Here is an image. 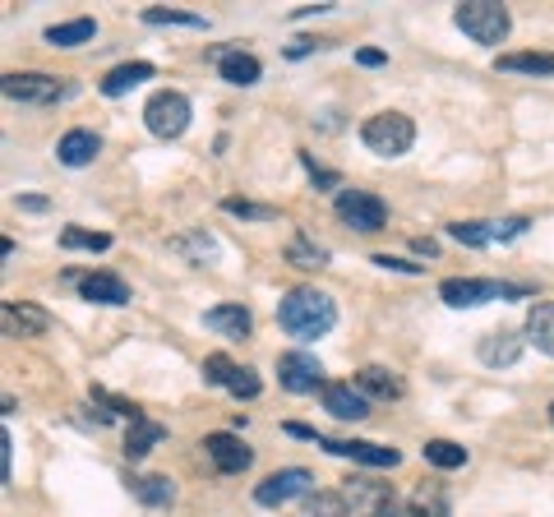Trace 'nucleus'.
<instances>
[{
    "instance_id": "10",
    "label": "nucleus",
    "mask_w": 554,
    "mask_h": 517,
    "mask_svg": "<svg viewBox=\"0 0 554 517\" xmlns=\"http://www.w3.org/2000/svg\"><path fill=\"white\" fill-rule=\"evenodd\" d=\"M444 305L453 310H471V305H485V301H499L504 296V282H490V277H448L439 287Z\"/></svg>"
},
{
    "instance_id": "21",
    "label": "nucleus",
    "mask_w": 554,
    "mask_h": 517,
    "mask_svg": "<svg viewBox=\"0 0 554 517\" xmlns=\"http://www.w3.org/2000/svg\"><path fill=\"white\" fill-rule=\"evenodd\" d=\"M204 328H213V333H231V337H245L254 328L250 310H241V305H213V310L204 314Z\"/></svg>"
},
{
    "instance_id": "14",
    "label": "nucleus",
    "mask_w": 554,
    "mask_h": 517,
    "mask_svg": "<svg viewBox=\"0 0 554 517\" xmlns=\"http://www.w3.org/2000/svg\"><path fill=\"white\" fill-rule=\"evenodd\" d=\"M476 356H481L490 370H504V365H518L522 356V337L508 333V328H499V333H485L481 347H476Z\"/></svg>"
},
{
    "instance_id": "23",
    "label": "nucleus",
    "mask_w": 554,
    "mask_h": 517,
    "mask_svg": "<svg viewBox=\"0 0 554 517\" xmlns=\"http://www.w3.org/2000/svg\"><path fill=\"white\" fill-rule=\"evenodd\" d=\"M5 328L19 337H42L47 333V314L37 310V305H5Z\"/></svg>"
},
{
    "instance_id": "37",
    "label": "nucleus",
    "mask_w": 554,
    "mask_h": 517,
    "mask_svg": "<svg viewBox=\"0 0 554 517\" xmlns=\"http://www.w3.org/2000/svg\"><path fill=\"white\" fill-rule=\"evenodd\" d=\"M227 388H231L236 397H259V388H264V384H259V374L245 370V365H241V370H236V379H231Z\"/></svg>"
},
{
    "instance_id": "20",
    "label": "nucleus",
    "mask_w": 554,
    "mask_h": 517,
    "mask_svg": "<svg viewBox=\"0 0 554 517\" xmlns=\"http://www.w3.org/2000/svg\"><path fill=\"white\" fill-rule=\"evenodd\" d=\"M162 439H167V425L139 416V421H130V434H125V457H148Z\"/></svg>"
},
{
    "instance_id": "34",
    "label": "nucleus",
    "mask_w": 554,
    "mask_h": 517,
    "mask_svg": "<svg viewBox=\"0 0 554 517\" xmlns=\"http://www.w3.org/2000/svg\"><path fill=\"white\" fill-rule=\"evenodd\" d=\"M236 370H241V365L231 361V356H222V351H213V356L204 361V379H208V384H217V388H227L231 379H236Z\"/></svg>"
},
{
    "instance_id": "6",
    "label": "nucleus",
    "mask_w": 554,
    "mask_h": 517,
    "mask_svg": "<svg viewBox=\"0 0 554 517\" xmlns=\"http://www.w3.org/2000/svg\"><path fill=\"white\" fill-rule=\"evenodd\" d=\"M5 97L10 102H28V107H47V102H61L70 88L56 79V74H37V70H24V74H5Z\"/></svg>"
},
{
    "instance_id": "38",
    "label": "nucleus",
    "mask_w": 554,
    "mask_h": 517,
    "mask_svg": "<svg viewBox=\"0 0 554 517\" xmlns=\"http://www.w3.org/2000/svg\"><path fill=\"white\" fill-rule=\"evenodd\" d=\"M301 162H305V171H310V181L314 185H324V190H338V171H328V167H319V162H314L310 153H301Z\"/></svg>"
},
{
    "instance_id": "35",
    "label": "nucleus",
    "mask_w": 554,
    "mask_h": 517,
    "mask_svg": "<svg viewBox=\"0 0 554 517\" xmlns=\"http://www.w3.org/2000/svg\"><path fill=\"white\" fill-rule=\"evenodd\" d=\"M144 24H181V28H204V14H185V10H144Z\"/></svg>"
},
{
    "instance_id": "18",
    "label": "nucleus",
    "mask_w": 554,
    "mask_h": 517,
    "mask_svg": "<svg viewBox=\"0 0 554 517\" xmlns=\"http://www.w3.org/2000/svg\"><path fill=\"white\" fill-rule=\"evenodd\" d=\"M527 342L545 356H554V301H536L527 310Z\"/></svg>"
},
{
    "instance_id": "26",
    "label": "nucleus",
    "mask_w": 554,
    "mask_h": 517,
    "mask_svg": "<svg viewBox=\"0 0 554 517\" xmlns=\"http://www.w3.org/2000/svg\"><path fill=\"white\" fill-rule=\"evenodd\" d=\"M402 517H453V513H448V499H444V490H439V485H421V490H416V499L402 508Z\"/></svg>"
},
{
    "instance_id": "19",
    "label": "nucleus",
    "mask_w": 554,
    "mask_h": 517,
    "mask_svg": "<svg viewBox=\"0 0 554 517\" xmlns=\"http://www.w3.org/2000/svg\"><path fill=\"white\" fill-rule=\"evenodd\" d=\"M356 388H361L365 397H384V402L402 397V379L393 370H384V365H365V370L356 374Z\"/></svg>"
},
{
    "instance_id": "7",
    "label": "nucleus",
    "mask_w": 554,
    "mask_h": 517,
    "mask_svg": "<svg viewBox=\"0 0 554 517\" xmlns=\"http://www.w3.org/2000/svg\"><path fill=\"white\" fill-rule=\"evenodd\" d=\"M338 217L351 231H365V236H370V231H384L388 208H384V199L370 194V190H342L338 194Z\"/></svg>"
},
{
    "instance_id": "40",
    "label": "nucleus",
    "mask_w": 554,
    "mask_h": 517,
    "mask_svg": "<svg viewBox=\"0 0 554 517\" xmlns=\"http://www.w3.org/2000/svg\"><path fill=\"white\" fill-rule=\"evenodd\" d=\"M356 61H361L365 70H374V65H384L388 56H384V51H374V47H365V51H356Z\"/></svg>"
},
{
    "instance_id": "11",
    "label": "nucleus",
    "mask_w": 554,
    "mask_h": 517,
    "mask_svg": "<svg viewBox=\"0 0 554 517\" xmlns=\"http://www.w3.org/2000/svg\"><path fill=\"white\" fill-rule=\"evenodd\" d=\"M204 453L213 457V467H217V471H227V476H241V471L254 462L250 448H245L236 434H227V430L208 434V439H204Z\"/></svg>"
},
{
    "instance_id": "25",
    "label": "nucleus",
    "mask_w": 554,
    "mask_h": 517,
    "mask_svg": "<svg viewBox=\"0 0 554 517\" xmlns=\"http://www.w3.org/2000/svg\"><path fill=\"white\" fill-rule=\"evenodd\" d=\"M301 517H347L342 490H310L301 499Z\"/></svg>"
},
{
    "instance_id": "12",
    "label": "nucleus",
    "mask_w": 554,
    "mask_h": 517,
    "mask_svg": "<svg viewBox=\"0 0 554 517\" xmlns=\"http://www.w3.org/2000/svg\"><path fill=\"white\" fill-rule=\"evenodd\" d=\"M324 448L338 457H351V462H365V467H398L402 462L398 448L370 444V439H324Z\"/></svg>"
},
{
    "instance_id": "17",
    "label": "nucleus",
    "mask_w": 554,
    "mask_h": 517,
    "mask_svg": "<svg viewBox=\"0 0 554 517\" xmlns=\"http://www.w3.org/2000/svg\"><path fill=\"white\" fill-rule=\"evenodd\" d=\"M97 153H102V139H97L93 130H70L61 144H56V157H61L65 167H88Z\"/></svg>"
},
{
    "instance_id": "33",
    "label": "nucleus",
    "mask_w": 554,
    "mask_h": 517,
    "mask_svg": "<svg viewBox=\"0 0 554 517\" xmlns=\"http://www.w3.org/2000/svg\"><path fill=\"white\" fill-rule=\"evenodd\" d=\"M171 250L190 254V259H199V264H204V259H217V241H213V236H204V231H194V236H176Z\"/></svg>"
},
{
    "instance_id": "16",
    "label": "nucleus",
    "mask_w": 554,
    "mask_h": 517,
    "mask_svg": "<svg viewBox=\"0 0 554 517\" xmlns=\"http://www.w3.org/2000/svg\"><path fill=\"white\" fill-rule=\"evenodd\" d=\"M213 61H217V70H222V79L236 88L259 84V74H264V65L254 61L250 51H213Z\"/></svg>"
},
{
    "instance_id": "43",
    "label": "nucleus",
    "mask_w": 554,
    "mask_h": 517,
    "mask_svg": "<svg viewBox=\"0 0 554 517\" xmlns=\"http://www.w3.org/2000/svg\"><path fill=\"white\" fill-rule=\"evenodd\" d=\"M0 471H5V481H10V434H0Z\"/></svg>"
},
{
    "instance_id": "41",
    "label": "nucleus",
    "mask_w": 554,
    "mask_h": 517,
    "mask_svg": "<svg viewBox=\"0 0 554 517\" xmlns=\"http://www.w3.org/2000/svg\"><path fill=\"white\" fill-rule=\"evenodd\" d=\"M287 434H291V439H305V444H324V439H319L310 425H287Z\"/></svg>"
},
{
    "instance_id": "13",
    "label": "nucleus",
    "mask_w": 554,
    "mask_h": 517,
    "mask_svg": "<svg viewBox=\"0 0 554 517\" xmlns=\"http://www.w3.org/2000/svg\"><path fill=\"white\" fill-rule=\"evenodd\" d=\"M324 411L338 421H365L370 416V397L351 384H324Z\"/></svg>"
},
{
    "instance_id": "3",
    "label": "nucleus",
    "mask_w": 554,
    "mask_h": 517,
    "mask_svg": "<svg viewBox=\"0 0 554 517\" xmlns=\"http://www.w3.org/2000/svg\"><path fill=\"white\" fill-rule=\"evenodd\" d=\"M453 24L471 37V42H481V47H494V42H504L508 37V10L504 5H494V0H467L453 10Z\"/></svg>"
},
{
    "instance_id": "45",
    "label": "nucleus",
    "mask_w": 554,
    "mask_h": 517,
    "mask_svg": "<svg viewBox=\"0 0 554 517\" xmlns=\"http://www.w3.org/2000/svg\"><path fill=\"white\" fill-rule=\"evenodd\" d=\"M550 425H554V402H550Z\"/></svg>"
},
{
    "instance_id": "28",
    "label": "nucleus",
    "mask_w": 554,
    "mask_h": 517,
    "mask_svg": "<svg viewBox=\"0 0 554 517\" xmlns=\"http://www.w3.org/2000/svg\"><path fill=\"white\" fill-rule=\"evenodd\" d=\"M130 490L139 494V499H144L148 508H167L171 499H176V485H171L167 476H134Z\"/></svg>"
},
{
    "instance_id": "36",
    "label": "nucleus",
    "mask_w": 554,
    "mask_h": 517,
    "mask_svg": "<svg viewBox=\"0 0 554 517\" xmlns=\"http://www.w3.org/2000/svg\"><path fill=\"white\" fill-rule=\"evenodd\" d=\"M222 208L236 217H254V222H273V208H259V204H245V199H222Z\"/></svg>"
},
{
    "instance_id": "5",
    "label": "nucleus",
    "mask_w": 554,
    "mask_h": 517,
    "mask_svg": "<svg viewBox=\"0 0 554 517\" xmlns=\"http://www.w3.org/2000/svg\"><path fill=\"white\" fill-rule=\"evenodd\" d=\"M144 125L157 134V139H181V134L190 130V97L176 93V88L153 93L144 107Z\"/></svg>"
},
{
    "instance_id": "39",
    "label": "nucleus",
    "mask_w": 554,
    "mask_h": 517,
    "mask_svg": "<svg viewBox=\"0 0 554 517\" xmlns=\"http://www.w3.org/2000/svg\"><path fill=\"white\" fill-rule=\"evenodd\" d=\"M379 268H393V273H421V264H407V259H393V254H374Z\"/></svg>"
},
{
    "instance_id": "2",
    "label": "nucleus",
    "mask_w": 554,
    "mask_h": 517,
    "mask_svg": "<svg viewBox=\"0 0 554 517\" xmlns=\"http://www.w3.org/2000/svg\"><path fill=\"white\" fill-rule=\"evenodd\" d=\"M361 139H365V148L379 157H402L416 144V125H411V116H402V111H379V116H370V121L361 125Z\"/></svg>"
},
{
    "instance_id": "4",
    "label": "nucleus",
    "mask_w": 554,
    "mask_h": 517,
    "mask_svg": "<svg viewBox=\"0 0 554 517\" xmlns=\"http://www.w3.org/2000/svg\"><path fill=\"white\" fill-rule=\"evenodd\" d=\"M342 499H347V517H402L398 494L370 476H351L342 485Z\"/></svg>"
},
{
    "instance_id": "44",
    "label": "nucleus",
    "mask_w": 554,
    "mask_h": 517,
    "mask_svg": "<svg viewBox=\"0 0 554 517\" xmlns=\"http://www.w3.org/2000/svg\"><path fill=\"white\" fill-rule=\"evenodd\" d=\"M24 208H28V213H42V208H47V199H37V194H28V199H24Z\"/></svg>"
},
{
    "instance_id": "1",
    "label": "nucleus",
    "mask_w": 554,
    "mask_h": 517,
    "mask_svg": "<svg viewBox=\"0 0 554 517\" xmlns=\"http://www.w3.org/2000/svg\"><path fill=\"white\" fill-rule=\"evenodd\" d=\"M277 324L287 328L291 337L310 342V337H324L328 328L338 324V305H333V296H324V291L296 287L282 296V305H277Z\"/></svg>"
},
{
    "instance_id": "42",
    "label": "nucleus",
    "mask_w": 554,
    "mask_h": 517,
    "mask_svg": "<svg viewBox=\"0 0 554 517\" xmlns=\"http://www.w3.org/2000/svg\"><path fill=\"white\" fill-rule=\"evenodd\" d=\"M314 47H319L314 37H301V42H291V47H287V56H291V61H296V56H305V51H314Z\"/></svg>"
},
{
    "instance_id": "22",
    "label": "nucleus",
    "mask_w": 554,
    "mask_h": 517,
    "mask_svg": "<svg viewBox=\"0 0 554 517\" xmlns=\"http://www.w3.org/2000/svg\"><path fill=\"white\" fill-rule=\"evenodd\" d=\"M144 79H153V65H148V61L116 65V70L102 79V93H107V97H121V93H130V88H139Z\"/></svg>"
},
{
    "instance_id": "8",
    "label": "nucleus",
    "mask_w": 554,
    "mask_h": 517,
    "mask_svg": "<svg viewBox=\"0 0 554 517\" xmlns=\"http://www.w3.org/2000/svg\"><path fill=\"white\" fill-rule=\"evenodd\" d=\"M314 485V476L305 467H287V471H273V476H264V481L254 485V504L264 508H277L287 504V499H305Z\"/></svg>"
},
{
    "instance_id": "32",
    "label": "nucleus",
    "mask_w": 554,
    "mask_h": 517,
    "mask_svg": "<svg viewBox=\"0 0 554 517\" xmlns=\"http://www.w3.org/2000/svg\"><path fill=\"white\" fill-rule=\"evenodd\" d=\"M448 236L458 245H471V250H481V245H494V222H453Z\"/></svg>"
},
{
    "instance_id": "15",
    "label": "nucleus",
    "mask_w": 554,
    "mask_h": 517,
    "mask_svg": "<svg viewBox=\"0 0 554 517\" xmlns=\"http://www.w3.org/2000/svg\"><path fill=\"white\" fill-rule=\"evenodd\" d=\"M79 296L97 305H130V287L116 273H88L79 277Z\"/></svg>"
},
{
    "instance_id": "27",
    "label": "nucleus",
    "mask_w": 554,
    "mask_h": 517,
    "mask_svg": "<svg viewBox=\"0 0 554 517\" xmlns=\"http://www.w3.org/2000/svg\"><path fill=\"white\" fill-rule=\"evenodd\" d=\"M499 70H518V74H554L550 51H508L499 56Z\"/></svg>"
},
{
    "instance_id": "30",
    "label": "nucleus",
    "mask_w": 554,
    "mask_h": 517,
    "mask_svg": "<svg viewBox=\"0 0 554 517\" xmlns=\"http://www.w3.org/2000/svg\"><path fill=\"white\" fill-rule=\"evenodd\" d=\"M61 245H65V250H88V254H102V250H111V236H107V231L65 227V231H61Z\"/></svg>"
},
{
    "instance_id": "29",
    "label": "nucleus",
    "mask_w": 554,
    "mask_h": 517,
    "mask_svg": "<svg viewBox=\"0 0 554 517\" xmlns=\"http://www.w3.org/2000/svg\"><path fill=\"white\" fill-rule=\"evenodd\" d=\"M425 462H434L439 471H453L467 462V448L453 444V439H430V444H425Z\"/></svg>"
},
{
    "instance_id": "9",
    "label": "nucleus",
    "mask_w": 554,
    "mask_h": 517,
    "mask_svg": "<svg viewBox=\"0 0 554 517\" xmlns=\"http://www.w3.org/2000/svg\"><path fill=\"white\" fill-rule=\"evenodd\" d=\"M277 384L287 388V393H314V388L324 384V365L305 356V351H282L277 356Z\"/></svg>"
},
{
    "instance_id": "31",
    "label": "nucleus",
    "mask_w": 554,
    "mask_h": 517,
    "mask_svg": "<svg viewBox=\"0 0 554 517\" xmlns=\"http://www.w3.org/2000/svg\"><path fill=\"white\" fill-rule=\"evenodd\" d=\"M287 264H296V268H324L328 264V250H324V245H314L310 236H296V241L287 245Z\"/></svg>"
},
{
    "instance_id": "24",
    "label": "nucleus",
    "mask_w": 554,
    "mask_h": 517,
    "mask_svg": "<svg viewBox=\"0 0 554 517\" xmlns=\"http://www.w3.org/2000/svg\"><path fill=\"white\" fill-rule=\"evenodd\" d=\"M97 37V24L93 19H70V24H51L47 28V42L51 47H84Z\"/></svg>"
}]
</instances>
